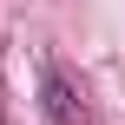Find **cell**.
Listing matches in <instances>:
<instances>
[{"label":"cell","mask_w":125,"mask_h":125,"mask_svg":"<svg viewBox=\"0 0 125 125\" xmlns=\"http://www.w3.org/2000/svg\"><path fill=\"white\" fill-rule=\"evenodd\" d=\"M40 105H46V119H53V125H92V119H86V105H79V92L66 86V73H46V79H40Z\"/></svg>","instance_id":"6da1fadb"}]
</instances>
